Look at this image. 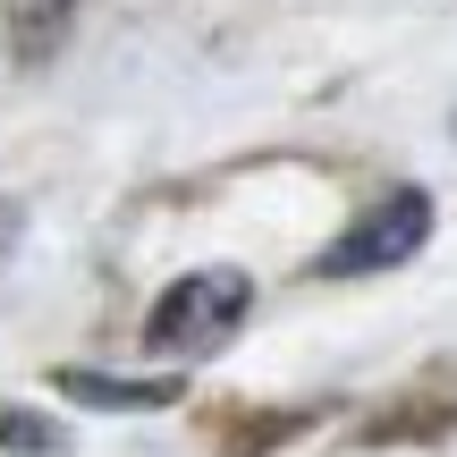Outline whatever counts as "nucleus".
<instances>
[{
    "instance_id": "f257e3e1",
    "label": "nucleus",
    "mask_w": 457,
    "mask_h": 457,
    "mask_svg": "<svg viewBox=\"0 0 457 457\" xmlns=\"http://www.w3.org/2000/svg\"><path fill=\"white\" fill-rule=\"evenodd\" d=\"M245 271H228V262H212V271H187L179 288H162V305H153L145 339L170 347V356H204V347H220L228 330L245 322Z\"/></svg>"
},
{
    "instance_id": "f03ea898",
    "label": "nucleus",
    "mask_w": 457,
    "mask_h": 457,
    "mask_svg": "<svg viewBox=\"0 0 457 457\" xmlns=\"http://www.w3.org/2000/svg\"><path fill=\"white\" fill-rule=\"evenodd\" d=\"M424 237H432V195H424V187H390V195H381L373 212H364V220H356V228H347V237L322 254V271H330V279L390 271V262H407Z\"/></svg>"
},
{
    "instance_id": "7ed1b4c3",
    "label": "nucleus",
    "mask_w": 457,
    "mask_h": 457,
    "mask_svg": "<svg viewBox=\"0 0 457 457\" xmlns=\"http://www.w3.org/2000/svg\"><path fill=\"white\" fill-rule=\"evenodd\" d=\"M0 17H9V51L17 60H51L68 17H77V0H0Z\"/></svg>"
},
{
    "instance_id": "20e7f679",
    "label": "nucleus",
    "mask_w": 457,
    "mask_h": 457,
    "mask_svg": "<svg viewBox=\"0 0 457 457\" xmlns=\"http://www.w3.org/2000/svg\"><path fill=\"white\" fill-rule=\"evenodd\" d=\"M68 398H94V407H170L179 381H102V373H60Z\"/></svg>"
},
{
    "instance_id": "39448f33",
    "label": "nucleus",
    "mask_w": 457,
    "mask_h": 457,
    "mask_svg": "<svg viewBox=\"0 0 457 457\" xmlns=\"http://www.w3.org/2000/svg\"><path fill=\"white\" fill-rule=\"evenodd\" d=\"M0 449H60V432L34 415H0Z\"/></svg>"
}]
</instances>
